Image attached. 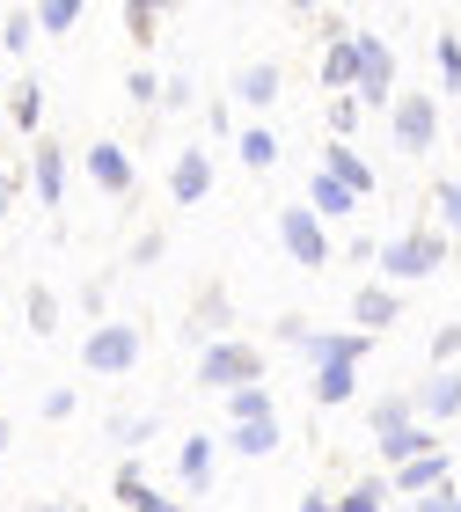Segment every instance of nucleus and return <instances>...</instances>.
<instances>
[{
    "label": "nucleus",
    "instance_id": "nucleus-1",
    "mask_svg": "<svg viewBox=\"0 0 461 512\" xmlns=\"http://www.w3.org/2000/svg\"><path fill=\"white\" fill-rule=\"evenodd\" d=\"M249 381H264V359H257V344H235V337H220V344H205L198 352V388H249Z\"/></svg>",
    "mask_w": 461,
    "mask_h": 512
},
{
    "label": "nucleus",
    "instance_id": "nucleus-2",
    "mask_svg": "<svg viewBox=\"0 0 461 512\" xmlns=\"http://www.w3.org/2000/svg\"><path fill=\"white\" fill-rule=\"evenodd\" d=\"M279 337L293 344V352H308L315 366H359L366 352H374V337H359V330L330 337V330H308V322H279Z\"/></svg>",
    "mask_w": 461,
    "mask_h": 512
},
{
    "label": "nucleus",
    "instance_id": "nucleus-3",
    "mask_svg": "<svg viewBox=\"0 0 461 512\" xmlns=\"http://www.w3.org/2000/svg\"><path fill=\"white\" fill-rule=\"evenodd\" d=\"M81 366H88V374H132V366H140V330H132V322H103V330H88Z\"/></svg>",
    "mask_w": 461,
    "mask_h": 512
},
{
    "label": "nucleus",
    "instance_id": "nucleus-4",
    "mask_svg": "<svg viewBox=\"0 0 461 512\" xmlns=\"http://www.w3.org/2000/svg\"><path fill=\"white\" fill-rule=\"evenodd\" d=\"M359 52V81H352V103H396L388 88H396V52H388V37H352Z\"/></svg>",
    "mask_w": 461,
    "mask_h": 512
},
{
    "label": "nucleus",
    "instance_id": "nucleus-5",
    "mask_svg": "<svg viewBox=\"0 0 461 512\" xmlns=\"http://www.w3.org/2000/svg\"><path fill=\"white\" fill-rule=\"evenodd\" d=\"M279 242H286V256H293L301 271H322V264H330V235H322V220L308 213V205H286V213H279Z\"/></svg>",
    "mask_w": 461,
    "mask_h": 512
},
{
    "label": "nucleus",
    "instance_id": "nucleus-6",
    "mask_svg": "<svg viewBox=\"0 0 461 512\" xmlns=\"http://www.w3.org/2000/svg\"><path fill=\"white\" fill-rule=\"evenodd\" d=\"M440 235H396V242H388L381 249V271L388 278H396V286H410V278H432V271H440Z\"/></svg>",
    "mask_w": 461,
    "mask_h": 512
},
{
    "label": "nucleus",
    "instance_id": "nucleus-7",
    "mask_svg": "<svg viewBox=\"0 0 461 512\" xmlns=\"http://www.w3.org/2000/svg\"><path fill=\"white\" fill-rule=\"evenodd\" d=\"M432 139H440V103L432 96H396V147L432 154Z\"/></svg>",
    "mask_w": 461,
    "mask_h": 512
},
{
    "label": "nucleus",
    "instance_id": "nucleus-8",
    "mask_svg": "<svg viewBox=\"0 0 461 512\" xmlns=\"http://www.w3.org/2000/svg\"><path fill=\"white\" fill-rule=\"evenodd\" d=\"M322 176H330V183H344L352 198H366V191H374V161H366L359 147H344V139H330V147H322Z\"/></svg>",
    "mask_w": 461,
    "mask_h": 512
},
{
    "label": "nucleus",
    "instance_id": "nucleus-9",
    "mask_svg": "<svg viewBox=\"0 0 461 512\" xmlns=\"http://www.w3.org/2000/svg\"><path fill=\"white\" fill-rule=\"evenodd\" d=\"M447 476H454V461L432 447V454H418V461H403L396 469V483L388 491H410V498H432V491H447Z\"/></svg>",
    "mask_w": 461,
    "mask_h": 512
},
{
    "label": "nucleus",
    "instance_id": "nucleus-10",
    "mask_svg": "<svg viewBox=\"0 0 461 512\" xmlns=\"http://www.w3.org/2000/svg\"><path fill=\"white\" fill-rule=\"evenodd\" d=\"M81 169L103 183V191H132V154L118 147V139H96V147L81 154Z\"/></svg>",
    "mask_w": 461,
    "mask_h": 512
},
{
    "label": "nucleus",
    "instance_id": "nucleus-11",
    "mask_svg": "<svg viewBox=\"0 0 461 512\" xmlns=\"http://www.w3.org/2000/svg\"><path fill=\"white\" fill-rule=\"evenodd\" d=\"M396 315H403V300L388 293V286H359V293H352V322H359V337H381Z\"/></svg>",
    "mask_w": 461,
    "mask_h": 512
},
{
    "label": "nucleus",
    "instance_id": "nucleus-12",
    "mask_svg": "<svg viewBox=\"0 0 461 512\" xmlns=\"http://www.w3.org/2000/svg\"><path fill=\"white\" fill-rule=\"evenodd\" d=\"M205 191H213V161H205L198 147H191V154H176V169H169V198H176V205H198Z\"/></svg>",
    "mask_w": 461,
    "mask_h": 512
},
{
    "label": "nucleus",
    "instance_id": "nucleus-13",
    "mask_svg": "<svg viewBox=\"0 0 461 512\" xmlns=\"http://www.w3.org/2000/svg\"><path fill=\"white\" fill-rule=\"evenodd\" d=\"M440 439H432V425H403V432H388V439H374V454L388 461V469H403V461H418V454H432Z\"/></svg>",
    "mask_w": 461,
    "mask_h": 512
},
{
    "label": "nucleus",
    "instance_id": "nucleus-14",
    "mask_svg": "<svg viewBox=\"0 0 461 512\" xmlns=\"http://www.w3.org/2000/svg\"><path fill=\"white\" fill-rule=\"evenodd\" d=\"M30 183H37L44 205H59L66 198V147H37L30 154Z\"/></svg>",
    "mask_w": 461,
    "mask_h": 512
},
{
    "label": "nucleus",
    "instance_id": "nucleus-15",
    "mask_svg": "<svg viewBox=\"0 0 461 512\" xmlns=\"http://www.w3.org/2000/svg\"><path fill=\"white\" fill-rule=\"evenodd\" d=\"M418 410L432 417V425H447V417L461 410V374H447V366H440V374H432V381L418 388Z\"/></svg>",
    "mask_w": 461,
    "mask_h": 512
},
{
    "label": "nucleus",
    "instance_id": "nucleus-16",
    "mask_svg": "<svg viewBox=\"0 0 461 512\" xmlns=\"http://www.w3.org/2000/svg\"><path fill=\"white\" fill-rule=\"evenodd\" d=\"M235 96H242L249 110H264V103H279V66H271V59H257V66H242V81H235Z\"/></svg>",
    "mask_w": 461,
    "mask_h": 512
},
{
    "label": "nucleus",
    "instance_id": "nucleus-17",
    "mask_svg": "<svg viewBox=\"0 0 461 512\" xmlns=\"http://www.w3.org/2000/svg\"><path fill=\"white\" fill-rule=\"evenodd\" d=\"M352 388H359V366H315V403L322 410H337V403H352Z\"/></svg>",
    "mask_w": 461,
    "mask_h": 512
},
{
    "label": "nucleus",
    "instance_id": "nucleus-18",
    "mask_svg": "<svg viewBox=\"0 0 461 512\" xmlns=\"http://www.w3.org/2000/svg\"><path fill=\"white\" fill-rule=\"evenodd\" d=\"M176 469H183V483H191V491H205V483H213V439L191 432V439H183V454H176Z\"/></svg>",
    "mask_w": 461,
    "mask_h": 512
},
{
    "label": "nucleus",
    "instance_id": "nucleus-19",
    "mask_svg": "<svg viewBox=\"0 0 461 512\" xmlns=\"http://www.w3.org/2000/svg\"><path fill=\"white\" fill-rule=\"evenodd\" d=\"M235 454H249V461L279 454V417H249V425H235Z\"/></svg>",
    "mask_w": 461,
    "mask_h": 512
},
{
    "label": "nucleus",
    "instance_id": "nucleus-20",
    "mask_svg": "<svg viewBox=\"0 0 461 512\" xmlns=\"http://www.w3.org/2000/svg\"><path fill=\"white\" fill-rule=\"evenodd\" d=\"M352 205H359V198L344 191V183H330V176L315 169V191H308V213H315V220H337V213H352Z\"/></svg>",
    "mask_w": 461,
    "mask_h": 512
},
{
    "label": "nucleus",
    "instance_id": "nucleus-21",
    "mask_svg": "<svg viewBox=\"0 0 461 512\" xmlns=\"http://www.w3.org/2000/svg\"><path fill=\"white\" fill-rule=\"evenodd\" d=\"M220 330H227V293H220V286H205V300H198V315H191V337H205V344H220Z\"/></svg>",
    "mask_w": 461,
    "mask_h": 512
},
{
    "label": "nucleus",
    "instance_id": "nucleus-22",
    "mask_svg": "<svg viewBox=\"0 0 461 512\" xmlns=\"http://www.w3.org/2000/svg\"><path fill=\"white\" fill-rule=\"evenodd\" d=\"M322 81H330V88H352V81H359V52H352V37H337L330 52H322Z\"/></svg>",
    "mask_w": 461,
    "mask_h": 512
},
{
    "label": "nucleus",
    "instance_id": "nucleus-23",
    "mask_svg": "<svg viewBox=\"0 0 461 512\" xmlns=\"http://www.w3.org/2000/svg\"><path fill=\"white\" fill-rule=\"evenodd\" d=\"M37 118H44V88L22 81L15 96H8V125H15V132H37Z\"/></svg>",
    "mask_w": 461,
    "mask_h": 512
},
{
    "label": "nucleus",
    "instance_id": "nucleus-24",
    "mask_svg": "<svg viewBox=\"0 0 461 512\" xmlns=\"http://www.w3.org/2000/svg\"><path fill=\"white\" fill-rule=\"evenodd\" d=\"M227 410H235V425H249V417H279V410H271V388H264V381L235 388V395H227Z\"/></svg>",
    "mask_w": 461,
    "mask_h": 512
},
{
    "label": "nucleus",
    "instance_id": "nucleus-25",
    "mask_svg": "<svg viewBox=\"0 0 461 512\" xmlns=\"http://www.w3.org/2000/svg\"><path fill=\"white\" fill-rule=\"evenodd\" d=\"M388 505V483L381 476H366V483H352V491L337 498V512H381Z\"/></svg>",
    "mask_w": 461,
    "mask_h": 512
},
{
    "label": "nucleus",
    "instance_id": "nucleus-26",
    "mask_svg": "<svg viewBox=\"0 0 461 512\" xmlns=\"http://www.w3.org/2000/svg\"><path fill=\"white\" fill-rule=\"evenodd\" d=\"M403 425H418V417H410V403H403V395H381V403H374V439L403 432Z\"/></svg>",
    "mask_w": 461,
    "mask_h": 512
},
{
    "label": "nucleus",
    "instance_id": "nucleus-27",
    "mask_svg": "<svg viewBox=\"0 0 461 512\" xmlns=\"http://www.w3.org/2000/svg\"><path fill=\"white\" fill-rule=\"evenodd\" d=\"M242 161H249V169H271V161H279V139H271L264 125H249L242 132Z\"/></svg>",
    "mask_w": 461,
    "mask_h": 512
},
{
    "label": "nucleus",
    "instance_id": "nucleus-28",
    "mask_svg": "<svg viewBox=\"0 0 461 512\" xmlns=\"http://www.w3.org/2000/svg\"><path fill=\"white\" fill-rule=\"evenodd\" d=\"M22 308H30V330H37V337H52V330H59V300L44 293V286H30V300H22Z\"/></svg>",
    "mask_w": 461,
    "mask_h": 512
},
{
    "label": "nucleus",
    "instance_id": "nucleus-29",
    "mask_svg": "<svg viewBox=\"0 0 461 512\" xmlns=\"http://www.w3.org/2000/svg\"><path fill=\"white\" fill-rule=\"evenodd\" d=\"M30 22H37V30H74V22H81V0H44Z\"/></svg>",
    "mask_w": 461,
    "mask_h": 512
},
{
    "label": "nucleus",
    "instance_id": "nucleus-30",
    "mask_svg": "<svg viewBox=\"0 0 461 512\" xmlns=\"http://www.w3.org/2000/svg\"><path fill=\"white\" fill-rule=\"evenodd\" d=\"M432 205H440L447 235H461V176H454V183H440V191H432Z\"/></svg>",
    "mask_w": 461,
    "mask_h": 512
},
{
    "label": "nucleus",
    "instance_id": "nucleus-31",
    "mask_svg": "<svg viewBox=\"0 0 461 512\" xmlns=\"http://www.w3.org/2000/svg\"><path fill=\"white\" fill-rule=\"evenodd\" d=\"M110 439H118V447H147V439H154V417H118Z\"/></svg>",
    "mask_w": 461,
    "mask_h": 512
},
{
    "label": "nucleus",
    "instance_id": "nucleus-32",
    "mask_svg": "<svg viewBox=\"0 0 461 512\" xmlns=\"http://www.w3.org/2000/svg\"><path fill=\"white\" fill-rule=\"evenodd\" d=\"M30 37H37V22L22 15V8H15L8 22H0V44H8V52H22V44H30Z\"/></svg>",
    "mask_w": 461,
    "mask_h": 512
},
{
    "label": "nucleus",
    "instance_id": "nucleus-33",
    "mask_svg": "<svg viewBox=\"0 0 461 512\" xmlns=\"http://www.w3.org/2000/svg\"><path fill=\"white\" fill-rule=\"evenodd\" d=\"M154 22H161V8H147V0H132V8H125V30L140 37V44L154 37Z\"/></svg>",
    "mask_w": 461,
    "mask_h": 512
},
{
    "label": "nucleus",
    "instance_id": "nucleus-34",
    "mask_svg": "<svg viewBox=\"0 0 461 512\" xmlns=\"http://www.w3.org/2000/svg\"><path fill=\"white\" fill-rule=\"evenodd\" d=\"M140 491H147V469H140V461H118V498L132 505Z\"/></svg>",
    "mask_w": 461,
    "mask_h": 512
},
{
    "label": "nucleus",
    "instance_id": "nucleus-35",
    "mask_svg": "<svg viewBox=\"0 0 461 512\" xmlns=\"http://www.w3.org/2000/svg\"><path fill=\"white\" fill-rule=\"evenodd\" d=\"M461 352V322H447V330H432V366H447Z\"/></svg>",
    "mask_w": 461,
    "mask_h": 512
},
{
    "label": "nucleus",
    "instance_id": "nucleus-36",
    "mask_svg": "<svg viewBox=\"0 0 461 512\" xmlns=\"http://www.w3.org/2000/svg\"><path fill=\"white\" fill-rule=\"evenodd\" d=\"M432 52H440V74H447V88L461 81V44L454 37H432Z\"/></svg>",
    "mask_w": 461,
    "mask_h": 512
},
{
    "label": "nucleus",
    "instance_id": "nucleus-37",
    "mask_svg": "<svg viewBox=\"0 0 461 512\" xmlns=\"http://www.w3.org/2000/svg\"><path fill=\"white\" fill-rule=\"evenodd\" d=\"M352 125H359V103H352V96H337V103H330V132L344 139V132H352Z\"/></svg>",
    "mask_w": 461,
    "mask_h": 512
},
{
    "label": "nucleus",
    "instance_id": "nucleus-38",
    "mask_svg": "<svg viewBox=\"0 0 461 512\" xmlns=\"http://www.w3.org/2000/svg\"><path fill=\"white\" fill-rule=\"evenodd\" d=\"M44 417H52V425H59V417H74V388H52V395H44Z\"/></svg>",
    "mask_w": 461,
    "mask_h": 512
},
{
    "label": "nucleus",
    "instance_id": "nucleus-39",
    "mask_svg": "<svg viewBox=\"0 0 461 512\" xmlns=\"http://www.w3.org/2000/svg\"><path fill=\"white\" fill-rule=\"evenodd\" d=\"M418 512H461V491L447 483V491H432V498H418Z\"/></svg>",
    "mask_w": 461,
    "mask_h": 512
},
{
    "label": "nucleus",
    "instance_id": "nucleus-40",
    "mask_svg": "<svg viewBox=\"0 0 461 512\" xmlns=\"http://www.w3.org/2000/svg\"><path fill=\"white\" fill-rule=\"evenodd\" d=\"M125 96H132V103H161V81H154V74H132Z\"/></svg>",
    "mask_w": 461,
    "mask_h": 512
},
{
    "label": "nucleus",
    "instance_id": "nucleus-41",
    "mask_svg": "<svg viewBox=\"0 0 461 512\" xmlns=\"http://www.w3.org/2000/svg\"><path fill=\"white\" fill-rule=\"evenodd\" d=\"M132 512H176V505L161 498V491H140V498H132Z\"/></svg>",
    "mask_w": 461,
    "mask_h": 512
},
{
    "label": "nucleus",
    "instance_id": "nucleus-42",
    "mask_svg": "<svg viewBox=\"0 0 461 512\" xmlns=\"http://www.w3.org/2000/svg\"><path fill=\"white\" fill-rule=\"evenodd\" d=\"M301 512H337V498H322V491H308V498H301Z\"/></svg>",
    "mask_w": 461,
    "mask_h": 512
},
{
    "label": "nucleus",
    "instance_id": "nucleus-43",
    "mask_svg": "<svg viewBox=\"0 0 461 512\" xmlns=\"http://www.w3.org/2000/svg\"><path fill=\"white\" fill-rule=\"evenodd\" d=\"M8 198H15V183H8V169H0V220H8Z\"/></svg>",
    "mask_w": 461,
    "mask_h": 512
},
{
    "label": "nucleus",
    "instance_id": "nucleus-44",
    "mask_svg": "<svg viewBox=\"0 0 461 512\" xmlns=\"http://www.w3.org/2000/svg\"><path fill=\"white\" fill-rule=\"evenodd\" d=\"M37 512H74V505H37Z\"/></svg>",
    "mask_w": 461,
    "mask_h": 512
}]
</instances>
